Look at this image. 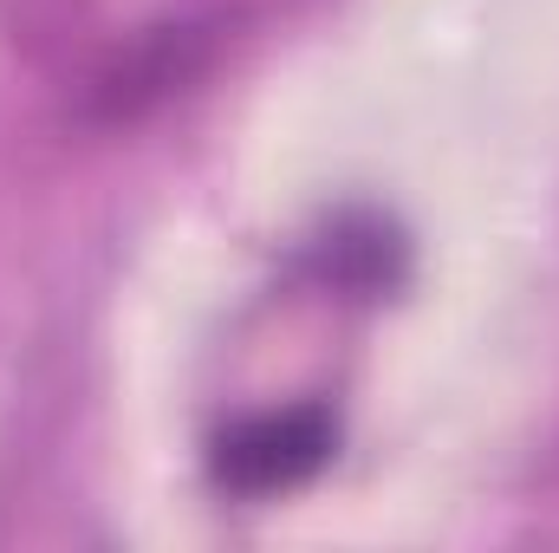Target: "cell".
Here are the masks:
<instances>
[{"instance_id": "obj_1", "label": "cell", "mask_w": 559, "mask_h": 553, "mask_svg": "<svg viewBox=\"0 0 559 553\" xmlns=\"http://www.w3.org/2000/svg\"><path fill=\"white\" fill-rule=\"evenodd\" d=\"M338 456V411L332 404H286V411H254L228 423L209 449L215 489L241 502H274L306 489L325 462Z\"/></svg>"}, {"instance_id": "obj_2", "label": "cell", "mask_w": 559, "mask_h": 553, "mask_svg": "<svg viewBox=\"0 0 559 553\" xmlns=\"http://www.w3.org/2000/svg\"><path fill=\"white\" fill-rule=\"evenodd\" d=\"M325 274L338 280V286L378 293V286H391V280L404 274V242H397L384 222L352 215V222H338L332 242H325Z\"/></svg>"}]
</instances>
